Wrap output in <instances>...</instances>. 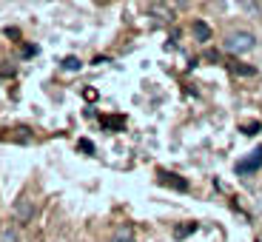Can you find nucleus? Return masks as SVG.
Instances as JSON below:
<instances>
[{"instance_id":"obj_1","label":"nucleus","mask_w":262,"mask_h":242,"mask_svg":"<svg viewBox=\"0 0 262 242\" xmlns=\"http://www.w3.org/2000/svg\"><path fill=\"white\" fill-rule=\"evenodd\" d=\"M254 46H256V37L251 32H245V29L228 32V37H225V49H228L231 54H248Z\"/></svg>"},{"instance_id":"obj_2","label":"nucleus","mask_w":262,"mask_h":242,"mask_svg":"<svg viewBox=\"0 0 262 242\" xmlns=\"http://www.w3.org/2000/svg\"><path fill=\"white\" fill-rule=\"evenodd\" d=\"M32 219H34V203L23 196V200H17V203H14V223L29 225Z\"/></svg>"},{"instance_id":"obj_3","label":"nucleus","mask_w":262,"mask_h":242,"mask_svg":"<svg viewBox=\"0 0 262 242\" xmlns=\"http://www.w3.org/2000/svg\"><path fill=\"white\" fill-rule=\"evenodd\" d=\"M259 168H262V145L251 151V157L236 163V174H248V171H259Z\"/></svg>"},{"instance_id":"obj_4","label":"nucleus","mask_w":262,"mask_h":242,"mask_svg":"<svg viewBox=\"0 0 262 242\" xmlns=\"http://www.w3.org/2000/svg\"><path fill=\"white\" fill-rule=\"evenodd\" d=\"M112 242H137V231H134V225H128V223L117 225V228H114Z\"/></svg>"},{"instance_id":"obj_5","label":"nucleus","mask_w":262,"mask_h":242,"mask_svg":"<svg viewBox=\"0 0 262 242\" xmlns=\"http://www.w3.org/2000/svg\"><path fill=\"white\" fill-rule=\"evenodd\" d=\"M157 180L165 185H171V188H177V191H188V183H185V180H177V174H171V171H157Z\"/></svg>"},{"instance_id":"obj_6","label":"nucleus","mask_w":262,"mask_h":242,"mask_svg":"<svg viewBox=\"0 0 262 242\" xmlns=\"http://www.w3.org/2000/svg\"><path fill=\"white\" fill-rule=\"evenodd\" d=\"M191 34H194L196 43H208V40H211V26H208V23H203V20H194Z\"/></svg>"},{"instance_id":"obj_7","label":"nucleus","mask_w":262,"mask_h":242,"mask_svg":"<svg viewBox=\"0 0 262 242\" xmlns=\"http://www.w3.org/2000/svg\"><path fill=\"white\" fill-rule=\"evenodd\" d=\"M0 242H20L17 228H12V225H6V228H0Z\"/></svg>"},{"instance_id":"obj_8","label":"nucleus","mask_w":262,"mask_h":242,"mask_svg":"<svg viewBox=\"0 0 262 242\" xmlns=\"http://www.w3.org/2000/svg\"><path fill=\"white\" fill-rule=\"evenodd\" d=\"M63 69H69V72H77V69H80V60H77V57H66V60H63Z\"/></svg>"},{"instance_id":"obj_9","label":"nucleus","mask_w":262,"mask_h":242,"mask_svg":"<svg viewBox=\"0 0 262 242\" xmlns=\"http://www.w3.org/2000/svg\"><path fill=\"white\" fill-rule=\"evenodd\" d=\"M188 234H194V225H188V228H177V231H174V236H177V239H183V236H188Z\"/></svg>"},{"instance_id":"obj_10","label":"nucleus","mask_w":262,"mask_h":242,"mask_svg":"<svg viewBox=\"0 0 262 242\" xmlns=\"http://www.w3.org/2000/svg\"><path fill=\"white\" fill-rule=\"evenodd\" d=\"M236 74H254V65H234Z\"/></svg>"},{"instance_id":"obj_11","label":"nucleus","mask_w":262,"mask_h":242,"mask_svg":"<svg viewBox=\"0 0 262 242\" xmlns=\"http://www.w3.org/2000/svg\"><path fill=\"white\" fill-rule=\"evenodd\" d=\"M245 134H248V137H251V134H259V123H251V125H245Z\"/></svg>"}]
</instances>
